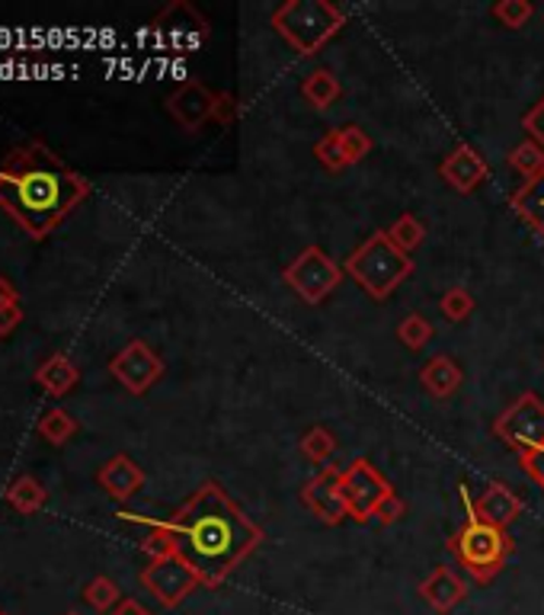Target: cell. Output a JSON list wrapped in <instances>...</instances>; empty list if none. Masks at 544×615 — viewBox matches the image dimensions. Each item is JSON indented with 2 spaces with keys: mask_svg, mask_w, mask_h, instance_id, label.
I'll use <instances>...</instances> for the list:
<instances>
[{
  "mask_svg": "<svg viewBox=\"0 0 544 615\" xmlns=\"http://www.w3.org/2000/svg\"><path fill=\"white\" fill-rule=\"evenodd\" d=\"M166 522L176 536V555L209 590H218L263 545V529L227 497L218 481L199 484Z\"/></svg>",
  "mask_w": 544,
  "mask_h": 615,
  "instance_id": "cell-1",
  "label": "cell"
},
{
  "mask_svg": "<svg viewBox=\"0 0 544 615\" xmlns=\"http://www.w3.org/2000/svg\"><path fill=\"white\" fill-rule=\"evenodd\" d=\"M90 189V180L39 138L10 148L0 161V209L33 241H46Z\"/></svg>",
  "mask_w": 544,
  "mask_h": 615,
  "instance_id": "cell-2",
  "label": "cell"
},
{
  "mask_svg": "<svg viewBox=\"0 0 544 615\" xmlns=\"http://www.w3.org/2000/svg\"><path fill=\"white\" fill-rule=\"evenodd\" d=\"M272 29L298 56L311 58L346 26V10L330 0H285L272 10Z\"/></svg>",
  "mask_w": 544,
  "mask_h": 615,
  "instance_id": "cell-3",
  "label": "cell"
},
{
  "mask_svg": "<svg viewBox=\"0 0 544 615\" xmlns=\"http://www.w3.org/2000/svg\"><path fill=\"white\" fill-rule=\"evenodd\" d=\"M343 273L353 282H359L375 302H384L413 276V257L397 250L387 231H375L346 257Z\"/></svg>",
  "mask_w": 544,
  "mask_h": 615,
  "instance_id": "cell-4",
  "label": "cell"
},
{
  "mask_svg": "<svg viewBox=\"0 0 544 615\" xmlns=\"http://www.w3.org/2000/svg\"><path fill=\"white\" fill-rule=\"evenodd\" d=\"M445 549L458 558V564L478 583H490L493 577H499V570L506 567V561L512 555V539H509L506 529L490 526L484 519H478L474 513H468V519L445 542Z\"/></svg>",
  "mask_w": 544,
  "mask_h": 615,
  "instance_id": "cell-5",
  "label": "cell"
},
{
  "mask_svg": "<svg viewBox=\"0 0 544 615\" xmlns=\"http://www.w3.org/2000/svg\"><path fill=\"white\" fill-rule=\"evenodd\" d=\"M282 280L285 285L308 305H321L326 295L343 282V267H336L330 260L324 247L311 244L305 247L285 270H282Z\"/></svg>",
  "mask_w": 544,
  "mask_h": 615,
  "instance_id": "cell-6",
  "label": "cell"
},
{
  "mask_svg": "<svg viewBox=\"0 0 544 615\" xmlns=\"http://www.w3.org/2000/svg\"><path fill=\"white\" fill-rule=\"evenodd\" d=\"M493 433L516 455L544 446V401L535 392H522L496 420Z\"/></svg>",
  "mask_w": 544,
  "mask_h": 615,
  "instance_id": "cell-7",
  "label": "cell"
},
{
  "mask_svg": "<svg viewBox=\"0 0 544 615\" xmlns=\"http://www.w3.org/2000/svg\"><path fill=\"white\" fill-rule=\"evenodd\" d=\"M109 376L128 394H148L161 382L163 359L145 340H128L109 359Z\"/></svg>",
  "mask_w": 544,
  "mask_h": 615,
  "instance_id": "cell-8",
  "label": "cell"
},
{
  "mask_svg": "<svg viewBox=\"0 0 544 615\" xmlns=\"http://www.w3.org/2000/svg\"><path fill=\"white\" fill-rule=\"evenodd\" d=\"M154 36L161 46H170V49H199L206 39H209V20L186 0H173L170 7H163L161 13L154 16L151 23Z\"/></svg>",
  "mask_w": 544,
  "mask_h": 615,
  "instance_id": "cell-9",
  "label": "cell"
},
{
  "mask_svg": "<svg viewBox=\"0 0 544 615\" xmlns=\"http://www.w3.org/2000/svg\"><path fill=\"white\" fill-rule=\"evenodd\" d=\"M141 583H145V590H148L161 606H166V610H176L193 590L202 587L199 574H196L186 561L180 558V555L145 564Z\"/></svg>",
  "mask_w": 544,
  "mask_h": 615,
  "instance_id": "cell-10",
  "label": "cell"
},
{
  "mask_svg": "<svg viewBox=\"0 0 544 615\" xmlns=\"http://www.w3.org/2000/svg\"><path fill=\"white\" fill-rule=\"evenodd\" d=\"M343 491L349 504V519L369 522L375 519V509L394 488L381 478L379 468L369 458H356L349 468H343Z\"/></svg>",
  "mask_w": 544,
  "mask_h": 615,
  "instance_id": "cell-11",
  "label": "cell"
},
{
  "mask_svg": "<svg viewBox=\"0 0 544 615\" xmlns=\"http://www.w3.org/2000/svg\"><path fill=\"white\" fill-rule=\"evenodd\" d=\"M301 504L308 506L326 526H339V522L349 516L346 491H343V468L324 465V468L301 488Z\"/></svg>",
  "mask_w": 544,
  "mask_h": 615,
  "instance_id": "cell-12",
  "label": "cell"
},
{
  "mask_svg": "<svg viewBox=\"0 0 544 615\" xmlns=\"http://www.w3.org/2000/svg\"><path fill=\"white\" fill-rule=\"evenodd\" d=\"M215 90H209L202 81L189 77L183 81L170 97H166V112L173 115V122L183 128V132H199L212 122V112H215Z\"/></svg>",
  "mask_w": 544,
  "mask_h": 615,
  "instance_id": "cell-13",
  "label": "cell"
},
{
  "mask_svg": "<svg viewBox=\"0 0 544 615\" xmlns=\"http://www.w3.org/2000/svg\"><path fill=\"white\" fill-rule=\"evenodd\" d=\"M461 501L468 504V513H474L478 519H484L490 526H499V529H509L522 516V497L503 481H490L474 501L461 488Z\"/></svg>",
  "mask_w": 544,
  "mask_h": 615,
  "instance_id": "cell-14",
  "label": "cell"
},
{
  "mask_svg": "<svg viewBox=\"0 0 544 615\" xmlns=\"http://www.w3.org/2000/svg\"><path fill=\"white\" fill-rule=\"evenodd\" d=\"M438 176L461 196L474 193L484 180L490 176V164L484 161V155L471 145H458L442 164H438Z\"/></svg>",
  "mask_w": 544,
  "mask_h": 615,
  "instance_id": "cell-15",
  "label": "cell"
},
{
  "mask_svg": "<svg viewBox=\"0 0 544 615\" xmlns=\"http://www.w3.org/2000/svg\"><path fill=\"white\" fill-rule=\"evenodd\" d=\"M97 481H100V488L107 491L112 501L125 504V501H132L145 488V471L138 468V462L132 455L119 452V455H112L107 465L97 471Z\"/></svg>",
  "mask_w": 544,
  "mask_h": 615,
  "instance_id": "cell-16",
  "label": "cell"
},
{
  "mask_svg": "<svg viewBox=\"0 0 544 615\" xmlns=\"http://www.w3.org/2000/svg\"><path fill=\"white\" fill-rule=\"evenodd\" d=\"M420 596L433 606L435 613H452L458 603H465V596H468V587H465V580L448 567V564H438L430 577H423L420 580Z\"/></svg>",
  "mask_w": 544,
  "mask_h": 615,
  "instance_id": "cell-17",
  "label": "cell"
},
{
  "mask_svg": "<svg viewBox=\"0 0 544 615\" xmlns=\"http://www.w3.org/2000/svg\"><path fill=\"white\" fill-rule=\"evenodd\" d=\"M36 385L52 397H64L67 392H74V385L81 382V369L74 366L71 356L64 353H52L39 369H36Z\"/></svg>",
  "mask_w": 544,
  "mask_h": 615,
  "instance_id": "cell-18",
  "label": "cell"
},
{
  "mask_svg": "<svg viewBox=\"0 0 544 615\" xmlns=\"http://www.w3.org/2000/svg\"><path fill=\"white\" fill-rule=\"evenodd\" d=\"M461 382H465V372L458 369V362L452 359V356H433L423 369H420V385L426 389V392L438 397V401H445V397H452V394L461 389Z\"/></svg>",
  "mask_w": 544,
  "mask_h": 615,
  "instance_id": "cell-19",
  "label": "cell"
},
{
  "mask_svg": "<svg viewBox=\"0 0 544 615\" xmlns=\"http://www.w3.org/2000/svg\"><path fill=\"white\" fill-rule=\"evenodd\" d=\"M512 209L522 222L529 224L539 237L544 241V173L539 180H529L522 183L516 193H512Z\"/></svg>",
  "mask_w": 544,
  "mask_h": 615,
  "instance_id": "cell-20",
  "label": "cell"
},
{
  "mask_svg": "<svg viewBox=\"0 0 544 615\" xmlns=\"http://www.w3.org/2000/svg\"><path fill=\"white\" fill-rule=\"evenodd\" d=\"M301 97H305L314 110L324 112L343 97V87H339V81H336V74H333L330 67H314V71L301 81Z\"/></svg>",
  "mask_w": 544,
  "mask_h": 615,
  "instance_id": "cell-21",
  "label": "cell"
},
{
  "mask_svg": "<svg viewBox=\"0 0 544 615\" xmlns=\"http://www.w3.org/2000/svg\"><path fill=\"white\" fill-rule=\"evenodd\" d=\"M7 504L13 506L16 513H23V516H33V513H39L46 501H49V491L33 478V475H20V478H13L10 484H7Z\"/></svg>",
  "mask_w": 544,
  "mask_h": 615,
  "instance_id": "cell-22",
  "label": "cell"
},
{
  "mask_svg": "<svg viewBox=\"0 0 544 615\" xmlns=\"http://www.w3.org/2000/svg\"><path fill=\"white\" fill-rule=\"evenodd\" d=\"M387 237H391V244L397 247V250H404L407 257L426 241V224L420 222L413 212H404L397 222L387 227Z\"/></svg>",
  "mask_w": 544,
  "mask_h": 615,
  "instance_id": "cell-23",
  "label": "cell"
},
{
  "mask_svg": "<svg viewBox=\"0 0 544 615\" xmlns=\"http://www.w3.org/2000/svg\"><path fill=\"white\" fill-rule=\"evenodd\" d=\"M77 420L67 414V410H61V407H52L42 420H39V433H42V440H49L52 446H64L67 440H74L77 436Z\"/></svg>",
  "mask_w": 544,
  "mask_h": 615,
  "instance_id": "cell-24",
  "label": "cell"
},
{
  "mask_svg": "<svg viewBox=\"0 0 544 615\" xmlns=\"http://www.w3.org/2000/svg\"><path fill=\"white\" fill-rule=\"evenodd\" d=\"M506 161H509V168L519 170V173L526 176V183H529V180H539L544 173V148L529 138V142L516 145Z\"/></svg>",
  "mask_w": 544,
  "mask_h": 615,
  "instance_id": "cell-25",
  "label": "cell"
},
{
  "mask_svg": "<svg viewBox=\"0 0 544 615\" xmlns=\"http://www.w3.org/2000/svg\"><path fill=\"white\" fill-rule=\"evenodd\" d=\"M84 603L90 606V610H97V613H112L119 603H122V590L115 587V580H109V577H94L87 587H84Z\"/></svg>",
  "mask_w": 544,
  "mask_h": 615,
  "instance_id": "cell-26",
  "label": "cell"
},
{
  "mask_svg": "<svg viewBox=\"0 0 544 615\" xmlns=\"http://www.w3.org/2000/svg\"><path fill=\"white\" fill-rule=\"evenodd\" d=\"M141 552L151 561L173 558V555H176V536H173V529H170L166 519H158V522L148 529V536L141 539Z\"/></svg>",
  "mask_w": 544,
  "mask_h": 615,
  "instance_id": "cell-27",
  "label": "cell"
},
{
  "mask_svg": "<svg viewBox=\"0 0 544 615\" xmlns=\"http://www.w3.org/2000/svg\"><path fill=\"white\" fill-rule=\"evenodd\" d=\"M336 135H339V145H343V155H346L349 168L362 164L372 155V148H375V142L359 125H343V128H336Z\"/></svg>",
  "mask_w": 544,
  "mask_h": 615,
  "instance_id": "cell-28",
  "label": "cell"
},
{
  "mask_svg": "<svg viewBox=\"0 0 544 615\" xmlns=\"http://www.w3.org/2000/svg\"><path fill=\"white\" fill-rule=\"evenodd\" d=\"M438 308H442V315L448 318V321H465V318H471V311H474V295L465 288V285H452V288H445L442 292V302H438Z\"/></svg>",
  "mask_w": 544,
  "mask_h": 615,
  "instance_id": "cell-29",
  "label": "cell"
},
{
  "mask_svg": "<svg viewBox=\"0 0 544 615\" xmlns=\"http://www.w3.org/2000/svg\"><path fill=\"white\" fill-rule=\"evenodd\" d=\"M433 324L423 318V315H407L400 324H397V336H400V343L407 346V349H423L430 340H433Z\"/></svg>",
  "mask_w": 544,
  "mask_h": 615,
  "instance_id": "cell-30",
  "label": "cell"
},
{
  "mask_svg": "<svg viewBox=\"0 0 544 615\" xmlns=\"http://www.w3.org/2000/svg\"><path fill=\"white\" fill-rule=\"evenodd\" d=\"M301 455L308 458V462H326L330 458V452L336 448V436L326 430V427H311L305 436H301Z\"/></svg>",
  "mask_w": 544,
  "mask_h": 615,
  "instance_id": "cell-31",
  "label": "cell"
},
{
  "mask_svg": "<svg viewBox=\"0 0 544 615\" xmlns=\"http://www.w3.org/2000/svg\"><path fill=\"white\" fill-rule=\"evenodd\" d=\"M314 158H318V161H321L330 173H339V170L349 168V161H346V155H343V145H339L336 128H330L326 135L318 138V145H314Z\"/></svg>",
  "mask_w": 544,
  "mask_h": 615,
  "instance_id": "cell-32",
  "label": "cell"
},
{
  "mask_svg": "<svg viewBox=\"0 0 544 615\" xmlns=\"http://www.w3.org/2000/svg\"><path fill=\"white\" fill-rule=\"evenodd\" d=\"M493 16L506 26V29H519L535 16V7L529 0H499L493 3Z\"/></svg>",
  "mask_w": 544,
  "mask_h": 615,
  "instance_id": "cell-33",
  "label": "cell"
},
{
  "mask_svg": "<svg viewBox=\"0 0 544 615\" xmlns=\"http://www.w3.org/2000/svg\"><path fill=\"white\" fill-rule=\"evenodd\" d=\"M404 513H407V504L397 497V491H391L379 504V509H375V519H379L381 526H394V522L404 519Z\"/></svg>",
  "mask_w": 544,
  "mask_h": 615,
  "instance_id": "cell-34",
  "label": "cell"
},
{
  "mask_svg": "<svg viewBox=\"0 0 544 615\" xmlns=\"http://www.w3.org/2000/svg\"><path fill=\"white\" fill-rule=\"evenodd\" d=\"M237 115H240V100H237L234 94H218L212 122H215V125H234Z\"/></svg>",
  "mask_w": 544,
  "mask_h": 615,
  "instance_id": "cell-35",
  "label": "cell"
},
{
  "mask_svg": "<svg viewBox=\"0 0 544 615\" xmlns=\"http://www.w3.org/2000/svg\"><path fill=\"white\" fill-rule=\"evenodd\" d=\"M522 128H526V135H529L535 145H542L544 148V97L522 115Z\"/></svg>",
  "mask_w": 544,
  "mask_h": 615,
  "instance_id": "cell-36",
  "label": "cell"
},
{
  "mask_svg": "<svg viewBox=\"0 0 544 615\" xmlns=\"http://www.w3.org/2000/svg\"><path fill=\"white\" fill-rule=\"evenodd\" d=\"M519 465H522V471L544 491V446L535 448V452H522V455H519Z\"/></svg>",
  "mask_w": 544,
  "mask_h": 615,
  "instance_id": "cell-37",
  "label": "cell"
},
{
  "mask_svg": "<svg viewBox=\"0 0 544 615\" xmlns=\"http://www.w3.org/2000/svg\"><path fill=\"white\" fill-rule=\"evenodd\" d=\"M23 324V308L20 305H0V336H10Z\"/></svg>",
  "mask_w": 544,
  "mask_h": 615,
  "instance_id": "cell-38",
  "label": "cell"
},
{
  "mask_svg": "<svg viewBox=\"0 0 544 615\" xmlns=\"http://www.w3.org/2000/svg\"><path fill=\"white\" fill-rule=\"evenodd\" d=\"M109 615H154V613H151V610H145L138 600H122V603H119V606H115V610H112Z\"/></svg>",
  "mask_w": 544,
  "mask_h": 615,
  "instance_id": "cell-39",
  "label": "cell"
},
{
  "mask_svg": "<svg viewBox=\"0 0 544 615\" xmlns=\"http://www.w3.org/2000/svg\"><path fill=\"white\" fill-rule=\"evenodd\" d=\"M0 305H20V292L7 276H0Z\"/></svg>",
  "mask_w": 544,
  "mask_h": 615,
  "instance_id": "cell-40",
  "label": "cell"
},
{
  "mask_svg": "<svg viewBox=\"0 0 544 615\" xmlns=\"http://www.w3.org/2000/svg\"><path fill=\"white\" fill-rule=\"evenodd\" d=\"M64 615H81V613H64Z\"/></svg>",
  "mask_w": 544,
  "mask_h": 615,
  "instance_id": "cell-41",
  "label": "cell"
},
{
  "mask_svg": "<svg viewBox=\"0 0 544 615\" xmlns=\"http://www.w3.org/2000/svg\"><path fill=\"white\" fill-rule=\"evenodd\" d=\"M0 615H3V613H0Z\"/></svg>",
  "mask_w": 544,
  "mask_h": 615,
  "instance_id": "cell-42",
  "label": "cell"
}]
</instances>
